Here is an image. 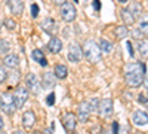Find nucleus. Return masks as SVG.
<instances>
[{
	"instance_id": "1",
	"label": "nucleus",
	"mask_w": 148,
	"mask_h": 134,
	"mask_svg": "<svg viewBox=\"0 0 148 134\" xmlns=\"http://www.w3.org/2000/svg\"><path fill=\"white\" fill-rule=\"evenodd\" d=\"M145 78L144 63H129L125 66V79L129 87H139Z\"/></svg>"
},
{
	"instance_id": "2",
	"label": "nucleus",
	"mask_w": 148,
	"mask_h": 134,
	"mask_svg": "<svg viewBox=\"0 0 148 134\" xmlns=\"http://www.w3.org/2000/svg\"><path fill=\"white\" fill-rule=\"evenodd\" d=\"M82 51H83V55L86 57V60L92 64L98 63L101 60V52L102 51H101L99 45H98L96 42H93V40H86Z\"/></svg>"
},
{
	"instance_id": "3",
	"label": "nucleus",
	"mask_w": 148,
	"mask_h": 134,
	"mask_svg": "<svg viewBox=\"0 0 148 134\" xmlns=\"http://www.w3.org/2000/svg\"><path fill=\"white\" fill-rule=\"evenodd\" d=\"M28 90L27 88H24V87H18L15 94H12V97H14V104H15V109H21L24 107V104L27 103L28 100Z\"/></svg>"
},
{
	"instance_id": "4",
	"label": "nucleus",
	"mask_w": 148,
	"mask_h": 134,
	"mask_svg": "<svg viewBox=\"0 0 148 134\" xmlns=\"http://www.w3.org/2000/svg\"><path fill=\"white\" fill-rule=\"evenodd\" d=\"M0 109L8 115L14 113L15 104H14V97H12L10 92H3L2 95H0Z\"/></svg>"
},
{
	"instance_id": "5",
	"label": "nucleus",
	"mask_w": 148,
	"mask_h": 134,
	"mask_svg": "<svg viewBox=\"0 0 148 134\" xmlns=\"http://www.w3.org/2000/svg\"><path fill=\"white\" fill-rule=\"evenodd\" d=\"M114 112V103L111 99H104L98 103V113L102 118H110Z\"/></svg>"
},
{
	"instance_id": "6",
	"label": "nucleus",
	"mask_w": 148,
	"mask_h": 134,
	"mask_svg": "<svg viewBox=\"0 0 148 134\" xmlns=\"http://www.w3.org/2000/svg\"><path fill=\"white\" fill-rule=\"evenodd\" d=\"M61 17H62V19L65 22H71L76 19V8H74V5L65 2L61 6Z\"/></svg>"
},
{
	"instance_id": "7",
	"label": "nucleus",
	"mask_w": 148,
	"mask_h": 134,
	"mask_svg": "<svg viewBox=\"0 0 148 134\" xmlns=\"http://www.w3.org/2000/svg\"><path fill=\"white\" fill-rule=\"evenodd\" d=\"M83 57V51H82V48L79 43L76 42H73L70 46H68V60L73 63H79L80 60Z\"/></svg>"
},
{
	"instance_id": "8",
	"label": "nucleus",
	"mask_w": 148,
	"mask_h": 134,
	"mask_svg": "<svg viewBox=\"0 0 148 134\" xmlns=\"http://www.w3.org/2000/svg\"><path fill=\"white\" fill-rule=\"evenodd\" d=\"M25 83H27L30 92H33V94H39L40 90H42V83L39 82V78H37L34 73H30V75H27Z\"/></svg>"
},
{
	"instance_id": "9",
	"label": "nucleus",
	"mask_w": 148,
	"mask_h": 134,
	"mask_svg": "<svg viewBox=\"0 0 148 134\" xmlns=\"http://www.w3.org/2000/svg\"><path fill=\"white\" fill-rule=\"evenodd\" d=\"M89 115H90L89 101H88V100H86V101H82V103L79 104V109H77V118H79V121H80L82 124H84L86 121H88Z\"/></svg>"
},
{
	"instance_id": "10",
	"label": "nucleus",
	"mask_w": 148,
	"mask_h": 134,
	"mask_svg": "<svg viewBox=\"0 0 148 134\" xmlns=\"http://www.w3.org/2000/svg\"><path fill=\"white\" fill-rule=\"evenodd\" d=\"M76 122H77V116L71 112H68L62 116V125L67 133H73V130L76 128Z\"/></svg>"
},
{
	"instance_id": "11",
	"label": "nucleus",
	"mask_w": 148,
	"mask_h": 134,
	"mask_svg": "<svg viewBox=\"0 0 148 134\" xmlns=\"http://www.w3.org/2000/svg\"><path fill=\"white\" fill-rule=\"evenodd\" d=\"M55 83H56V78L53 75V72H45L42 78V87L45 90H51L55 87Z\"/></svg>"
},
{
	"instance_id": "12",
	"label": "nucleus",
	"mask_w": 148,
	"mask_h": 134,
	"mask_svg": "<svg viewBox=\"0 0 148 134\" xmlns=\"http://www.w3.org/2000/svg\"><path fill=\"white\" fill-rule=\"evenodd\" d=\"M8 8L15 17H21L24 10V2L22 0H8Z\"/></svg>"
},
{
	"instance_id": "13",
	"label": "nucleus",
	"mask_w": 148,
	"mask_h": 134,
	"mask_svg": "<svg viewBox=\"0 0 148 134\" xmlns=\"http://www.w3.org/2000/svg\"><path fill=\"white\" fill-rule=\"evenodd\" d=\"M132 122L136 125V127L147 125V124H148V115H147L144 110H136V112H133V115H132Z\"/></svg>"
},
{
	"instance_id": "14",
	"label": "nucleus",
	"mask_w": 148,
	"mask_h": 134,
	"mask_svg": "<svg viewBox=\"0 0 148 134\" xmlns=\"http://www.w3.org/2000/svg\"><path fill=\"white\" fill-rule=\"evenodd\" d=\"M34 124H36V115H34V112L33 110L24 112V115H22V125L25 128H31Z\"/></svg>"
},
{
	"instance_id": "15",
	"label": "nucleus",
	"mask_w": 148,
	"mask_h": 134,
	"mask_svg": "<svg viewBox=\"0 0 148 134\" xmlns=\"http://www.w3.org/2000/svg\"><path fill=\"white\" fill-rule=\"evenodd\" d=\"M47 46H49V51H51V52L58 54V52H61V49H62V42H61L59 37L53 36V37H51V40H49Z\"/></svg>"
},
{
	"instance_id": "16",
	"label": "nucleus",
	"mask_w": 148,
	"mask_h": 134,
	"mask_svg": "<svg viewBox=\"0 0 148 134\" xmlns=\"http://www.w3.org/2000/svg\"><path fill=\"white\" fill-rule=\"evenodd\" d=\"M3 64L6 66V67H16L18 64H19V58H18V55H15V54H8V55H5V58H3Z\"/></svg>"
},
{
	"instance_id": "17",
	"label": "nucleus",
	"mask_w": 148,
	"mask_h": 134,
	"mask_svg": "<svg viewBox=\"0 0 148 134\" xmlns=\"http://www.w3.org/2000/svg\"><path fill=\"white\" fill-rule=\"evenodd\" d=\"M56 28V24L53 18H45L42 22V30L46 33H53V30Z\"/></svg>"
},
{
	"instance_id": "18",
	"label": "nucleus",
	"mask_w": 148,
	"mask_h": 134,
	"mask_svg": "<svg viewBox=\"0 0 148 134\" xmlns=\"http://www.w3.org/2000/svg\"><path fill=\"white\" fill-rule=\"evenodd\" d=\"M31 57H33L34 61H37L39 64H42L43 67L47 66V61H46V58H45V54H43L40 49H34V51L31 52Z\"/></svg>"
},
{
	"instance_id": "19",
	"label": "nucleus",
	"mask_w": 148,
	"mask_h": 134,
	"mask_svg": "<svg viewBox=\"0 0 148 134\" xmlns=\"http://www.w3.org/2000/svg\"><path fill=\"white\" fill-rule=\"evenodd\" d=\"M53 75H55V78H58V79H65L67 75H68V69H67L64 64H58V66L55 67Z\"/></svg>"
},
{
	"instance_id": "20",
	"label": "nucleus",
	"mask_w": 148,
	"mask_h": 134,
	"mask_svg": "<svg viewBox=\"0 0 148 134\" xmlns=\"http://www.w3.org/2000/svg\"><path fill=\"white\" fill-rule=\"evenodd\" d=\"M127 10L132 14L133 18H135V17H139V15L142 14V5L138 3V2H133V3H130V6L127 8Z\"/></svg>"
},
{
	"instance_id": "21",
	"label": "nucleus",
	"mask_w": 148,
	"mask_h": 134,
	"mask_svg": "<svg viewBox=\"0 0 148 134\" xmlns=\"http://www.w3.org/2000/svg\"><path fill=\"white\" fill-rule=\"evenodd\" d=\"M116 37L117 39H125V37H127L129 36V28L126 27V26H119V27H116Z\"/></svg>"
},
{
	"instance_id": "22",
	"label": "nucleus",
	"mask_w": 148,
	"mask_h": 134,
	"mask_svg": "<svg viewBox=\"0 0 148 134\" xmlns=\"http://www.w3.org/2000/svg\"><path fill=\"white\" fill-rule=\"evenodd\" d=\"M138 30L142 34H148V15H142V18L139 19V24H138Z\"/></svg>"
},
{
	"instance_id": "23",
	"label": "nucleus",
	"mask_w": 148,
	"mask_h": 134,
	"mask_svg": "<svg viewBox=\"0 0 148 134\" xmlns=\"http://www.w3.org/2000/svg\"><path fill=\"white\" fill-rule=\"evenodd\" d=\"M121 18H123V21H125L126 27L127 26H132V24L135 22V18L132 17V14H130L127 9H121Z\"/></svg>"
},
{
	"instance_id": "24",
	"label": "nucleus",
	"mask_w": 148,
	"mask_h": 134,
	"mask_svg": "<svg viewBox=\"0 0 148 134\" xmlns=\"http://www.w3.org/2000/svg\"><path fill=\"white\" fill-rule=\"evenodd\" d=\"M138 51L142 57H148V40L147 39H142L138 43Z\"/></svg>"
},
{
	"instance_id": "25",
	"label": "nucleus",
	"mask_w": 148,
	"mask_h": 134,
	"mask_svg": "<svg viewBox=\"0 0 148 134\" xmlns=\"http://www.w3.org/2000/svg\"><path fill=\"white\" fill-rule=\"evenodd\" d=\"M99 48H101V51H104V52H111V51H113V43L108 42L107 39H101Z\"/></svg>"
},
{
	"instance_id": "26",
	"label": "nucleus",
	"mask_w": 148,
	"mask_h": 134,
	"mask_svg": "<svg viewBox=\"0 0 148 134\" xmlns=\"http://www.w3.org/2000/svg\"><path fill=\"white\" fill-rule=\"evenodd\" d=\"M9 51H10V43L8 40H0V52L3 55H8Z\"/></svg>"
},
{
	"instance_id": "27",
	"label": "nucleus",
	"mask_w": 148,
	"mask_h": 134,
	"mask_svg": "<svg viewBox=\"0 0 148 134\" xmlns=\"http://www.w3.org/2000/svg\"><path fill=\"white\" fill-rule=\"evenodd\" d=\"M3 24H5V26H6V27H8L9 30H14V28L16 27V22H15L14 19H12V18H6Z\"/></svg>"
},
{
	"instance_id": "28",
	"label": "nucleus",
	"mask_w": 148,
	"mask_h": 134,
	"mask_svg": "<svg viewBox=\"0 0 148 134\" xmlns=\"http://www.w3.org/2000/svg\"><path fill=\"white\" fill-rule=\"evenodd\" d=\"M46 104L47 106H53L55 104V94L53 92H51V94L46 97Z\"/></svg>"
},
{
	"instance_id": "29",
	"label": "nucleus",
	"mask_w": 148,
	"mask_h": 134,
	"mask_svg": "<svg viewBox=\"0 0 148 134\" xmlns=\"http://www.w3.org/2000/svg\"><path fill=\"white\" fill-rule=\"evenodd\" d=\"M6 78H8V72H6V69L0 67V83H3V82L6 81Z\"/></svg>"
},
{
	"instance_id": "30",
	"label": "nucleus",
	"mask_w": 148,
	"mask_h": 134,
	"mask_svg": "<svg viewBox=\"0 0 148 134\" xmlns=\"http://www.w3.org/2000/svg\"><path fill=\"white\" fill-rule=\"evenodd\" d=\"M31 15H33V18H36L37 15H39V6H37L36 3L31 6Z\"/></svg>"
},
{
	"instance_id": "31",
	"label": "nucleus",
	"mask_w": 148,
	"mask_h": 134,
	"mask_svg": "<svg viewBox=\"0 0 148 134\" xmlns=\"http://www.w3.org/2000/svg\"><path fill=\"white\" fill-rule=\"evenodd\" d=\"M53 130H55V124H51V127L46 128L42 134H53Z\"/></svg>"
},
{
	"instance_id": "32",
	"label": "nucleus",
	"mask_w": 148,
	"mask_h": 134,
	"mask_svg": "<svg viewBox=\"0 0 148 134\" xmlns=\"http://www.w3.org/2000/svg\"><path fill=\"white\" fill-rule=\"evenodd\" d=\"M142 36H144V34H142L139 30H135V31H133V37H135V39H142Z\"/></svg>"
},
{
	"instance_id": "33",
	"label": "nucleus",
	"mask_w": 148,
	"mask_h": 134,
	"mask_svg": "<svg viewBox=\"0 0 148 134\" xmlns=\"http://www.w3.org/2000/svg\"><path fill=\"white\" fill-rule=\"evenodd\" d=\"M93 9H95V10H101V3H99V0H93Z\"/></svg>"
},
{
	"instance_id": "34",
	"label": "nucleus",
	"mask_w": 148,
	"mask_h": 134,
	"mask_svg": "<svg viewBox=\"0 0 148 134\" xmlns=\"http://www.w3.org/2000/svg\"><path fill=\"white\" fill-rule=\"evenodd\" d=\"M117 133H119V124L114 122L113 124V130H111V134H117Z\"/></svg>"
},
{
	"instance_id": "35",
	"label": "nucleus",
	"mask_w": 148,
	"mask_h": 134,
	"mask_svg": "<svg viewBox=\"0 0 148 134\" xmlns=\"http://www.w3.org/2000/svg\"><path fill=\"white\" fill-rule=\"evenodd\" d=\"M126 46H127L129 54H130V55H133V48H132V43H130V42H127V43H126Z\"/></svg>"
},
{
	"instance_id": "36",
	"label": "nucleus",
	"mask_w": 148,
	"mask_h": 134,
	"mask_svg": "<svg viewBox=\"0 0 148 134\" xmlns=\"http://www.w3.org/2000/svg\"><path fill=\"white\" fill-rule=\"evenodd\" d=\"M65 2H67V0H53V3H55V5H61V6H62Z\"/></svg>"
},
{
	"instance_id": "37",
	"label": "nucleus",
	"mask_w": 148,
	"mask_h": 134,
	"mask_svg": "<svg viewBox=\"0 0 148 134\" xmlns=\"http://www.w3.org/2000/svg\"><path fill=\"white\" fill-rule=\"evenodd\" d=\"M144 85H145V87H147V90H148V75L144 78Z\"/></svg>"
},
{
	"instance_id": "38",
	"label": "nucleus",
	"mask_w": 148,
	"mask_h": 134,
	"mask_svg": "<svg viewBox=\"0 0 148 134\" xmlns=\"http://www.w3.org/2000/svg\"><path fill=\"white\" fill-rule=\"evenodd\" d=\"M3 128V119H2V116H0V130Z\"/></svg>"
},
{
	"instance_id": "39",
	"label": "nucleus",
	"mask_w": 148,
	"mask_h": 134,
	"mask_svg": "<svg viewBox=\"0 0 148 134\" xmlns=\"http://www.w3.org/2000/svg\"><path fill=\"white\" fill-rule=\"evenodd\" d=\"M14 134H25V133L21 131V130H18V131H14Z\"/></svg>"
},
{
	"instance_id": "40",
	"label": "nucleus",
	"mask_w": 148,
	"mask_h": 134,
	"mask_svg": "<svg viewBox=\"0 0 148 134\" xmlns=\"http://www.w3.org/2000/svg\"><path fill=\"white\" fill-rule=\"evenodd\" d=\"M119 2H120V3H126V2H127V0H119Z\"/></svg>"
},
{
	"instance_id": "41",
	"label": "nucleus",
	"mask_w": 148,
	"mask_h": 134,
	"mask_svg": "<svg viewBox=\"0 0 148 134\" xmlns=\"http://www.w3.org/2000/svg\"><path fill=\"white\" fill-rule=\"evenodd\" d=\"M0 134H6V133H5V131H2V130H0Z\"/></svg>"
},
{
	"instance_id": "42",
	"label": "nucleus",
	"mask_w": 148,
	"mask_h": 134,
	"mask_svg": "<svg viewBox=\"0 0 148 134\" xmlns=\"http://www.w3.org/2000/svg\"><path fill=\"white\" fill-rule=\"evenodd\" d=\"M2 24H3V22H0V28H2Z\"/></svg>"
},
{
	"instance_id": "43",
	"label": "nucleus",
	"mask_w": 148,
	"mask_h": 134,
	"mask_svg": "<svg viewBox=\"0 0 148 134\" xmlns=\"http://www.w3.org/2000/svg\"><path fill=\"white\" fill-rule=\"evenodd\" d=\"M74 2H76V3H79V0H74Z\"/></svg>"
},
{
	"instance_id": "44",
	"label": "nucleus",
	"mask_w": 148,
	"mask_h": 134,
	"mask_svg": "<svg viewBox=\"0 0 148 134\" xmlns=\"http://www.w3.org/2000/svg\"><path fill=\"white\" fill-rule=\"evenodd\" d=\"M71 134H79V133H71Z\"/></svg>"
},
{
	"instance_id": "45",
	"label": "nucleus",
	"mask_w": 148,
	"mask_h": 134,
	"mask_svg": "<svg viewBox=\"0 0 148 134\" xmlns=\"http://www.w3.org/2000/svg\"><path fill=\"white\" fill-rule=\"evenodd\" d=\"M133 2H138V0H133Z\"/></svg>"
},
{
	"instance_id": "46",
	"label": "nucleus",
	"mask_w": 148,
	"mask_h": 134,
	"mask_svg": "<svg viewBox=\"0 0 148 134\" xmlns=\"http://www.w3.org/2000/svg\"><path fill=\"white\" fill-rule=\"evenodd\" d=\"M147 95H148V94H147ZM147 101H148V100H147Z\"/></svg>"
}]
</instances>
